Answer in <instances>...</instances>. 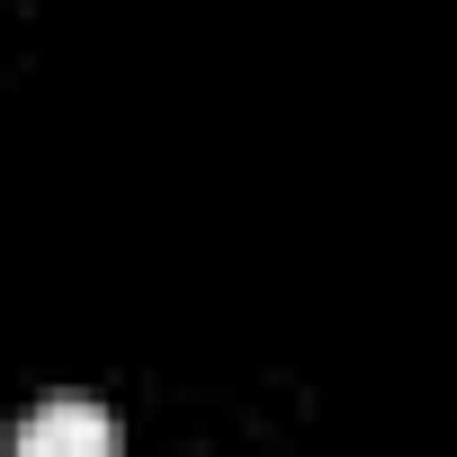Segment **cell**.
<instances>
[{
  "label": "cell",
  "instance_id": "cell-1",
  "mask_svg": "<svg viewBox=\"0 0 457 457\" xmlns=\"http://www.w3.org/2000/svg\"><path fill=\"white\" fill-rule=\"evenodd\" d=\"M19 457H117V421L99 403H46L19 430Z\"/></svg>",
  "mask_w": 457,
  "mask_h": 457
}]
</instances>
